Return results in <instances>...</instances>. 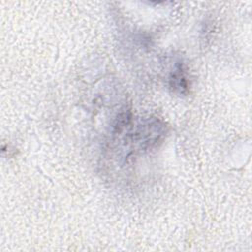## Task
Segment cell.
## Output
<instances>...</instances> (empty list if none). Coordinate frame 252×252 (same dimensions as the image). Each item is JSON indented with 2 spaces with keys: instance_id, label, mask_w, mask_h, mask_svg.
<instances>
[{
  "instance_id": "6da1fadb",
  "label": "cell",
  "mask_w": 252,
  "mask_h": 252,
  "mask_svg": "<svg viewBox=\"0 0 252 252\" xmlns=\"http://www.w3.org/2000/svg\"><path fill=\"white\" fill-rule=\"evenodd\" d=\"M169 86L174 93L186 94L188 92V83L181 62H176L169 76Z\"/></svg>"
}]
</instances>
